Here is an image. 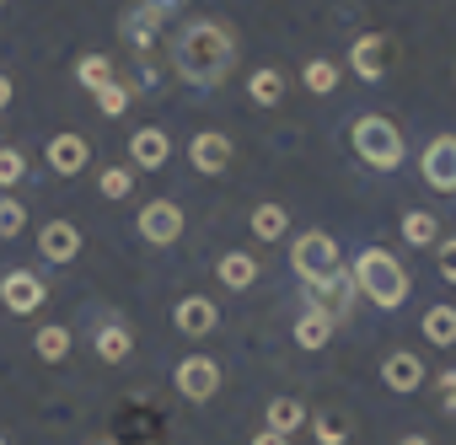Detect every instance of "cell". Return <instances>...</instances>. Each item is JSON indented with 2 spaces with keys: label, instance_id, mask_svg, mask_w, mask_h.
I'll list each match as a JSON object with an SVG mask.
<instances>
[{
  "label": "cell",
  "instance_id": "23",
  "mask_svg": "<svg viewBox=\"0 0 456 445\" xmlns=\"http://www.w3.org/2000/svg\"><path fill=\"white\" fill-rule=\"evenodd\" d=\"M435 231H440V220L429 209H408L403 214V242L408 247H435Z\"/></svg>",
  "mask_w": 456,
  "mask_h": 445
},
{
  "label": "cell",
  "instance_id": "8",
  "mask_svg": "<svg viewBox=\"0 0 456 445\" xmlns=\"http://www.w3.org/2000/svg\"><path fill=\"white\" fill-rule=\"evenodd\" d=\"M177 392H183L188 402H209V397L220 392V360H209V354L177 360Z\"/></svg>",
  "mask_w": 456,
  "mask_h": 445
},
{
  "label": "cell",
  "instance_id": "37",
  "mask_svg": "<svg viewBox=\"0 0 456 445\" xmlns=\"http://www.w3.org/2000/svg\"><path fill=\"white\" fill-rule=\"evenodd\" d=\"M12 108V76H0V113Z\"/></svg>",
  "mask_w": 456,
  "mask_h": 445
},
{
  "label": "cell",
  "instance_id": "21",
  "mask_svg": "<svg viewBox=\"0 0 456 445\" xmlns=\"http://www.w3.org/2000/svg\"><path fill=\"white\" fill-rule=\"evenodd\" d=\"M248 92H253V102H258V108H280V102H285V76H280L274 65H264V70H253Z\"/></svg>",
  "mask_w": 456,
  "mask_h": 445
},
{
  "label": "cell",
  "instance_id": "15",
  "mask_svg": "<svg viewBox=\"0 0 456 445\" xmlns=\"http://www.w3.org/2000/svg\"><path fill=\"white\" fill-rule=\"evenodd\" d=\"M38 253L49 263H70V258H81V231L70 226V220H49V226L38 231Z\"/></svg>",
  "mask_w": 456,
  "mask_h": 445
},
{
  "label": "cell",
  "instance_id": "29",
  "mask_svg": "<svg viewBox=\"0 0 456 445\" xmlns=\"http://www.w3.org/2000/svg\"><path fill=\"white\" fill-rule=\"evenodd\" d=\"M97 188H102V198H129L134 193V166H108L97 177Z\"/></svg>",
  "mask_w": 456,
  "mask_h": 445
},
{
  "label": "cell",
  "instance_id": "7",
  "mask_svg": "<svg viewBox=\"0 0 456 445\" xmlns=\"http://www.w3.org/2000/svg\"><path fill=\"white\" fill-rule=\"evenodd\" d=\"M0 301H6V312H17V317H33L49 301V285L38 274H28V269H6L0 274Z\"/></svg>",
  "mask_w": 456,
  "mask_h": 445
},
{
  "label": "cell",
  "instance_id": "28",
  "mask_svg": "<svg viewBox=\"0 0 456 445\" xmlns=\"http://www.w3.org/2000/svg\"><path fill=\"white\" fill-rule=\"evenodd\" d=\"M92 97H97V108H102L108 118H118V113L134 102V81H108V86H102V92H92Z\"/></svg>",
  "mask_w": 456,
  "mask_h": 445
},
{
  "label": "cell",
  "instance_id": "19",
  "mask_svg": "<svg viewBox=\"0 0 456 445\" xmlns=\"http://www.w3.org/2000/svg\"><path fill=\"white\" fill-rule=\"evenodd\" d=\"M215 274H220V285H225V290H248V285L258 279V263H253L248 253H220Z\"/></svg>",
  "mask_w": 456,
  "mask_h": 445
},
{
  "label": "cell",
  "instance_id": "18",
  "mask_svg": "<svg viewBox=\"0 0 456 445\" xmlns=\"http://www.w3.org/2000/svg\"><path fill=\"white\" fill-rule=\"evenodd\" d=\"M92 349H97V360H102V365H118V360H129L134 333H129L124 322H102V328H97V338H92Z\"/></svg>",
  "mask_w": 456,
  "mask_h": 445
},
{
  "label": "cell",
  "instance_id": "14",
  "mask_svg": "<svg viewBox=\"0 0 456 445\" xmlns=\"http://www.w3.org/2000/svg\"><path fill=\"white\" fill-rule=\"evenodd\" d=\"M188 156H193V166H199L204 177H220L225 166H232V140H225V134H215V129H204V134H193Z\"/></svg>",
  "mask_w": 456,
  "mask_h": 445
},
{
  "label": "cell",
  "instance_id": "36",
  "mask_svg": "<svg viewBox=\"0 0 456 445\" xmlns=\"http://www.w3.org/2000/svg\"><path fill=\"white\" fill-rule=\"evenodd\" d=\"M253 445H290V434H274V429H258V440Z\"/></svg>",
  "mask_w": 456,
  "mask_h": 445
},
{
  "label": "cell",
  "instance_id": "39",
  "mask_svg": "<svg viewBox=\"0 0 456 445\" xmlns=\"http://www.w3.org/2000/svg\"><path fill=\"white\" fill-rule=\"evenodd\" d=\"M0 445H6V434H0Z\"/></svg>",
  "mask_w": 456,
  "mask_h": 445
},
{
  "label": "cell",
  "instance_id": "17",
  "mask_svg": "<svg viewBox=\"0 0 456 445\" xmlns=\"http://www.w3.org/2000/svg\"><path fill=\"white\" fill-rule=\"evenodd\" d=\"M381 381H387L392 392H419V386H424V360L408 354V349H397V354L381 360Z\"/></svg>",
  "mask_w": 456,
  "mask_h": 445
},
{
  "label": "cell",
  "instance_id": "5",
  "mask_svg": "<svg viewBox=\"0 0 456 445\" xmlns=\"http://www.w3.org/2000/svg\"><path fill=\"white\" fill-rule=\"evenodd\" d=\"M306 290H312V306H317V312H322L333 328L354 317V301H360V285H354V274H344V269H338V274H328L322 285H306Z\"/></svg>",
  "mask_w": 456,
  "mask_h": 445
},
{
  "label": "cell",
  "instance_id": "6",
  "mask_svg": "<svg viewBox=\"0 0 456 445\" xmlns=\"http://www.w3.org/2000/svg\"><path fill=\"white\" fill-rule=\"evenodd\" d=\"M419 172L435 193H456V134H435L419 156Z\"/></svg>",
  "mask_w": 456,
  "mask_h": 445
},
{
  "label": "cell",
  "instance_id": "2",
  "mask_svg": "<svg viewBox=\"0 0 456 445\" xmlns=\"http://www.w3.org/2000/svg\"><path fill=\"white\" fill-rule=\"evenodd\" d=\"M354 285H360V295H365L370 306H381V312H397V306L408 301V269H403L387 247H365V253L354 258Z\"/></svg>",
  "mask_w": 456,
  "mask_h": 445
},
{
  "label": "cell",
  "instance_id": "4",
  "mask_svg": "<svg viewBox=\"0 0 456 445\" xmlns=\"http://www.w3.org/2000/svg\"><path fill=\"white\" fill-rule=\"evenodd\" d=\"M290 269L301 274V285H322L328 274L344 269V263H338V242H333L328 231H301V237L290 242Z\"/></svg>",
  "mask_w": 456,
  "mask_h": 445
},
{
  "label": "cell",
  "instance_id": "16",
  "mask_svg": "<svg viewBox=\"0 0 456 445\" xmlns=\"http://www.w3.org/2000/svg\"><path fill=\"white\" fill-rule=\"evenodd\" d=\"M172 322H177V333H188V338H204V333H215V328H220V312H215V301H204V295H188V301H177Z\"/></svg>",
  "mask_w": 456,
  "mask_h": 445
},
{
  "label": "cell",
  "instance_id": "13",
  "mask_svg": "<svg viewBox=\"0 0 456 445\" xmlns=\"http://www.w3.org/2000/svg\"><path fill=\"white\" fill-rule=\"evenodd\" d=\"M44 156H49V172L76 177V172H86V161H92V140H81V134H54Z\"/></svg>",
  "mask_w": 456,
  "mask_h": 445
},
{
  "label": "cell",
  "instance_id": "1",
  "mask_svg": "<svg viewBox=\"0 0 456 445\" xmlns=\"http://www.w3.org/2000/svg\"><path fill=\"white\" fill-rule=\"evenodd\" d=\"M167 65L177 81H188L199 92L225 86L237 70V28L225 17H188L167 44Z\"/></svg>",
  "mask_w": 456,
  "mask_h": 445
},
{
  "label": "cell",
  "instance_id": "34",
  "mask_svg": "<svg viewBox=\"0 0 456 445\" xmlns=\"http://www.w3.org/2000/svg\"><path fill=\"white\" fill-rule=\"evenodd\" d=\"M435 263H440V279H451V285H456V237L435 247Z\"/></svg>",
  "mask_w": 456,
  "mask_h": 445
},
{
  "label": "cell",
  "instance_id": "10",
  "mask_svg": "<svg viewBox=\"0 0 456 445\" xmlns=\"http://www.w3.org/2000/svg\"><path fill=\"white\" fill-rule=\"evenodd\" d=\"M392 38L387 33H365V38H354V49H349V70L360 76V81H381L387 70H392Z\"/></svg>",
  "mask_w": 456,
  "mask_h": 445
},
{
  "label": "cell",
  "instance_id": "38",
  "mask_svg": "<svg viewBox=\"0 0 456 445\" xmlns=\"http://www.w3.org/2000/svg\"><path fill=\"white\" fill-rule=\"evenodd\" d=\"M397 445H429V440H424V434H408V440H397Z\"/></svg>",
  "mask_w": 456,
  "mask_h": 445
},
{
  "label": "cell",
  "instance_id": "12",
  "mask_svg": "<svg viewBox=\"0 0 456 445\" xmlns=\"http://www.w3.org/2000/svg\"><path fill=\"white\" fill-rule=\"evenodd\" d=\"M167 161H172L167 129H134V140H129V166H134V172H161Z\"/></svg>",
  "mask_w": 456,
  "mask_h": 445
},
{
  "label": "cell",
  "instance_id": "33",
  "mask_svg": "<svg viewBox=\"0 0 456 445\" xmlns=\"http://www.w3.org/2000/svg\"><path fill=\"white\" fill-rule=\"evenodd\" d=\"M22 172H28V156H22V150H12V145H0V188H17V182H22Z\"/></svg>",
  "mask_w": 456,
  "mask_h": 445
},
{
  "label": "cell",
  "instance_id": "35",
  "mask_svg": "<svg viewBox=\"0 0 456 445\" xmlns=\"http://www.w3.org/2000/svg\"><path fill=\"white\" fill-rule=\"evenodd\" d=\"M435 397H440V408L456 418V370H445V376L435 381Z\"/></svg>",
  "mask_w": 456,
  "mask_h": 445
},
{
  "label": "cell",
  "instance_id": "32",
  "mask_svg": "<svg viewBox=\"0 0 456 445\" xmlns=\"http://www.w3.org/2000/svg\"><path fill=\"white\" fill-rule=\"evenodd\" d=\"M22 226H28V209H22V198H0V237H22Z\"/></svg>",
  "mask_w": 456,
  "mask_h": 445
},
{
  "label": "cell",
  "instance_id": "40",
  "mask_svg": "<svg viewBox=\"0 0 456 445\" xmlns=\"http://www.w3.org/2000/svg\"><path fill=\"white\" fill-rule=\"evenodd\" d=\"M102 445H113V440H102Z\"/></svg>",
  "mask_w": 456,
  "mask_h": 445
},
{
  "label": "cell",
  "instance_id": "11",
  "mask_svg": "<svg viewBox=\"0 0 456 445\" xmlns=\"http://www.w3.org/2000/svg\"><path fill=\"white\" fill-rule=\"evenodd\" d=\"M118 38H124L140 60H151V54H156V38H161V17H156L151 6H129V12L118 17Z\"/></svg>",
  "mask_w": 456,
  "mask_h": 445
},
{
  "label": "cell",
  "instance_id": "3",
  "mask_svg": "<svg viewBox=\"0 0 456 445\" xmlns=\"http://www.w3.org/2000/svg\"><path fill=\"white\" fill-rule=\"evenodd\" d=\"M349 145H354V156H360L365 166H376V172H397V166H403V156H408V145H403V129H397L392 118H381V113H365V118H354V129H349Z\"/></svg>",
  "mask_w": 456,
  "mask_h": 445
},
{
  "label": "cell",
  "instance_id": "26",
  "mask_svg": "<svg viewBox=\"0 0 456 445\" xmlns=\"http://www.w3.org/2000/svg\"><path fill=\"white\" fill-rule=\"evenodd\" d=\"M328 338H333V322H328L317 306H306V317L296 322V344H301V349H322Z\"/></svg>",
  "mask_w": 456,
  "mask_h": 445
},
{
  "label": "cell",
  "instance_id": "31",
  "mask_svg": "<svg viewBox=\"0 0 456 445\" xmlns=\"http://www.w3.org/2000/svg\"><path fill=\"white\" fill-rule=\"evenodd\" d=\"M312 429H317V445H344L349 440V418L344 413H317Z\"/></svg>",
  "mask_w": 456,
  "mask_h": 445
},
{
  "label": "cell",
  "instance_id": "24",
  "mask_svg": "<svg viewBox=\"0 0 456 445\" xmlns=\"http://www.w3.org/2000/svg\"><path fill=\"white\" fill-rule=\"evenodd\" d=\"M301 86H306L312 97L338 92V65H333V60H306V65H301Z\"/></svg>",
  "mask_w": 456,
  "mask_h": 445
},
{
  "label": "cell",
  "instance_id": "25",
  "mask_svg": "<svg viewBox=\"0 0 456 445\" xmlns=\"http://www.w3.org/2000/svg\"><path fill=\"white\" fill-rule=\"evenodd\" d=\"M76 81H81L86 92H102V86L113 81V60H108V54H81V60H76Z\"/></svg>",
  "mask_w": 456,
  "mask_h": 445
},
{
  "label": "cell",
  "instance_id": "9",
  "mask_svg": "<svg viewBox=\"0 0 456 445\" xmlns=\"http://www.w3.org/2000/svg\"><path fill=\"white\" fill-rule=\"evenodd\" d=\"M140 237H145L151 247H172V242L183 237V209H177L172 198H151V204L140 209Z\"/></svg>",
  "mask_w": 456,
  "mask_h": 445
},
{
  "label": "cell",
  "instance_id": "27",
  "mask_svg": "<svg viewBox=\"0 0 456 445\" xmlns=\"http://www.w3.org/2000/svg\"><path fill=\"white\" fill-rule=\"evenodd\" d=\"M306 424V402H296V397H274L269 402V429L274 434H290V429H301Z\"/></svg>",
  "mask_w": 456,
  "mask_h": 445
},
{
  "label": "cell",
  "instance_id": "20",
  "mask_svg": "<svg viewBox=\"0 0 456 445\" xmlns=\"http://www.w3.org/2000/svg\"><path fill=\"white\" fill-rule=\"evenodd\" d=\"M248 226H253V237H258V242H280V237H285V226H290V214H285V204H258Z\"/></svg>",
  "mask_w": 456,
  "mask_h": 445
},
{
  "label": "cell",
  "instance_id": "22",
  "mask_svg": "<svg viewBox=\"0 0 456 445\" xmlns=\"http://www.w3.org/2000/svg\"><path fill=\"white\" fill-rule=\"evenodd\" d=\"M419 328H424V338H429V344L451 349V344H456V306H429Z\"/></svg>",
  "mask_w": 456,
  "mask_h": 445
},
{
  "label": "cell",
  "instance_id": "30",
  "mask_svg": "<svg viewBox=\"0 0 456 445\" xmlns=\"http://www.w3.org/2000/svg\"><path fill=\"white\" fill-rule=\"evenodd\" d=\"M33 349H38V354L54 365V360H65V354H70V333H65V328H38Z\"/></svg>",
  "mask_w": 456,
  "mask_h": 445
}]
</instances>
